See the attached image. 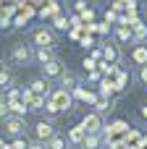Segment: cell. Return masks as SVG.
<instances>
[{
	"label": "cell",
	"mask_w": 147,
	"mask_h": 149,
	"mask_svg": "<svg viewBox=\"0 0 147 149\" xmlns=\"http://www.w3.org/2000/svg\"><path fill=\"white\" fill-rule=\"evenodd\" d=\"M29 149H47V147H45V141H37L34 139V141H29Z\"/></svg>",
	"instance_id": "e575fe53"
},
{
	"label": "cell",
	"mask_w": 147,
	"mask_h": 149,
	"mask_svg": "<svg viewBox=\"0 0 147 149\" xmlns=\"http://www.w3.org/2000/svg\"><path fill=\"white\" fill-rule=\"evenodd\" d=\"M82 65H84V71H87V73H89V71H97V63H95L92 58H84V60H82Z\"/></svg>",
	"instance_id": "1f68e13d"
},
{
	"label": "cell",
	"mask_w": 147,
	"mask_h": 149,
	"mask_svg": "<svg viewBox=\"0 0 147 149\" xmlns=\"http://www.w3.org/2000/svg\"><path fill=\"white\" fill-rule=\"evenodd\" d=\"M79 45H82L84 50H92V47H95V37H87V34H84V37L79 39Z\"/></svg>",
	"instance_id": "f546056e"
},
{
	"label": "cell",
	"mask_w": 147,
	"mask_h": 149,
	"mask_svg": "<svg viewBox=\"0 0 147 149\" xmlns=\"http://www.w3.org/2000/svg\"><path fill=\"white\" fill-rule=\"evenodd\" d=\"M132 63L134 65H147V45H137L134 50H132Z\"/></svg>",
	"instance_id": "9a60e30c"
},
{
	"label": "cell",
	"mask_w": 147,
	"mask_h": 149,
	"mask_svg": "<svg viewBox=\"0 0 147 149\" xmlns=\"http://www.w3.org/2000/svg\"><path fill=\"white\" fill-rule=\"evenodd\" d=\"M29 45L32 47H55L58 45V31L47 24H39L29 31Z\"/></svg>",
	"instance_id": "6da1fadb"
},
{
	"label": "cell",
	"mask_w": 147,
	"mask_h": 149,
	"mask_svg": "<svg viewBox=\"0 0 147 149\" xmlns=\"http://www.w3.org/2000/svg\"><path fill=\"white\" fill-rule=\"evenodd\" d=\"M3 97H5V102H18L21 100V89L18 86H11V89L3 92Z\"/></svg>",
	"instance_id": "d4e9b609"
},
{
	"label": "cell",
	"mask_w": 147,
	"mask_h": 149,
	"mask_svg": "<svg viewBox=\"0 0 147 149\" xmlns=\"http://www.w3.org/2000/svg\"><path fill=\"white\" fill-rule=\"evenodd\" d=\"M132 34H134V45H147V24L145 21H137L132 26Z\"/></svg>",
	"instance_id": "5bb4252c"
},
{
	"label": "cell",
	"mask_w": 147,
	"mask_h": 149,
	"mask_svg": "<svg viewBox=\"0 0 147 149\" xmlns=\"http://www.w3.org/2000/svg\"><path fill=\"white\" fill-rule=\"evenodd\" d=\"M47 100H50V97L34 94V97L29 100V110H32V113H45V107H47Z\"/></svg>",
	"instance_id": "d6986e66"
},
{
	"label": "cell",
	"mask_w": 147,
	"mask_h": 149,
	"mask_svg": "<svg viewBox=\"0 0 147 149\" xmlns=\"http://www.w3.org/2000/svg\"><path fill=\"white\" fill-rule=\"evenodd\" d=\"M11 149H29V141L24 136H16V139H11Z\"/></svg>",
	"instance_id": "4316f807"
},
{
	"label": "cell",
	"mask_w": 147,
	"mask_h": 149,
	"mask_svg": "<svg viewBox=\"0 0 147 149\" xmlns=\"http://www.w3.org/2000/svg\"><path fill=\"white\" fill-rule=\"evenodd\" d=\"M26 3H29V5H42L45 0H26Z\"/></svg>",
	"instance_id": "f35d334b"
},
{
	"label": "cell",
	"mask_w": 147,
	"mask_h": 149,
	"mask_svg": "<svg viewBox=\"0 0 147 149\" xmlns=\"http://www.w3.org/2000/svg\"><path fill=\"white\" fill-rule=\"evenodd\" d=\"M50 102H53L60 113H71V110H74V94L66 92V89H60V86L50 94Z\"/></svg>",
	"instance_id": "277c9868"
},
{
	"label": "cell",
	"mask_w": 147,
	"mask_h": 149,
	"mask_svg": "<svg viewBox=\"0 0 147 149\" xmlns=\"http://www.w3.org/2000/svg\"><path fill=\"white\" fill-rule=\"evenodd\" d=\"M103 79H105V76H103L100 71H89V73H87V81H89V84H100Z\"/></svg>",
	"instance_id": "f1b7e54d"
},
{
	"label": "cell",
	"mask_w": 147,
	"mask_h": 149,
	"mask_svg": "<svg viewBox=\"0 0 147 149\" xmlns=\"http://www.w3.org/2000/svg\"><path fill=\"white\" fill-rule=\"evenodd\" d=\"M103 55H105V60L110 65H118L121 63V47L116 42H103Z\"/></svg>",
	"instance_id": "9c48e42d"
},
{
	"label": "cell",
	"mask_w": 147,
	"mask_h": 149,
	"mask_svg": "<svg viewBox=\"0 0 147 149\" xmlns=\"http://www.w3.org/2000/svg\"><path fill=\"white\" fill-rule=\"evenodd\" d=\"M11 86H13V76H11V68H5V71H0V92L11 89Z\"/></svg>",
	"instance_id": "cb8c5ba5"
},
{
	"label": "cell",
	"mask_w": 147,
	"mask_h": 149,
	"mask_svg": "<svg viewBox=\"0 0 147 149\" xmlns=\"http://www.w3.org/2000/svg\"><path fill=\"white\" fill-rule=\"evenodd\" d=\"M26 86H29L34 94H42V97H50V94L55 92V89H53V81H50V79H45L42 73H39V76H34Z\"/></svg>",
	"instance_id": "52a82bcc"
},
{
	"label": "cell",
	"mask_w": 147,
	"mask_h": 149,
	"mask_svg": "<svg viewBox=\"0 0 147 149\" xmlns=\"http://www.w3.org/2000/svg\"><path fill=\"white\" fill-rule=\"evenodd\" d=\"M139 79H142V84H147V65L139 68Z\"/></svg>",
	"instance_id": "8d00e7d4"
},
{
	"label": "cell",
	"mask_w": 147,
	"mask_h": 149,
	"mask_svg": "<svg viewBox=\"0 0 147 149\" xmlns=\"http://www.w3.org/2000/svg\"><path fill=\"white\" fill-rule=\"evenodd\" d=\"M11 105V115H16V118H26L32 110H29V105L24 102V100H18V102H8Z\"/></svg>",
	"instance_id": "ffe728a7"
},
{
	"label": "cell",
	"mask_w": 147,
	"mask_h": 149,
	"mask_svg": "<svg viewBox=\"0 0 147 149\" xmlns=\"http://www.w3.org/2000/svg\"><path fill=\"white\" fill-rule=\"evenodd\" d=\"M45 147H47V149H71V141H68L63 134H55V136H53Z\"/></svg>",
	"instance_id": "44dd1931"
},
{
	"label": "cell",
	"mask_w": 147,
	"mask_h": 149,
	"mask_svg": "<svg viewBox=\"0 0 147 149\" xmlns=\"http://www.w3.org/2000/svg\"><path fill=\"white\" fill-rule=\"evenodd\" d=\"M53 58H58L55 55V47H34V63L42 68L45 63H50Z\"/></svg>",
	"instance_id": "30bf717a"
},
{
	"label": "cell",
	"mask_w": 147,
	"mask_h": 149,
	"mask_svg": "<svg viewBox=\"0 0 147 149\" xmlns=\"http://www.w3.org/2000/svg\"><path fill=\"white\" fill-rule=\"evenodd\" d=\"M0 149H11V141H5L3 136H0Z\"/></svg>",
	"instance_id": "74e56055"
},
{
	"label": "cell",
	"mask_w": 147,
	"mask_h": 149,
	"mask_svg": "<svg viewBox=\"0 0 147 149\" xmlns=\"http://www.w3.org/2000/svg\"><path fill=\"white\" fill-rule=\"evenodd\" d=\"M142 118L147 120V105H142Z\"/></svg>",
	"instance_id": "ab89813d"
},
{
	"label": "cell",
	"mask_w": 147,
	"mask_h": 149,
	"mask_svg": "<svg viewBox=\"0 0 147 149\" xmlns=\"http://www.w3.org/2000/svg\"><path fill=\"white\" fill-rule=\"evenodd\" d=\"M58 84H60V89H66V92H74L76 86H82V81H79V76H76V73H71L68 68L63 71V76L58 79Z\"/></svg>",
	"instance_id": "8fae6325"
},
{
	"label": "cell",
	"mask_w": 147,
	"mask_h": 149,
	"mask_svg": "<svg viewBox=\"0 0 147 149\" xmlns=\"http://www.w3.org/2000/svg\"><path fill=\"white\" fill-rule=\"evenodd\" d=\"M32 134H34V139H37V141H45V144H47V141H50L58 131H55V123H53V120L39 118V120L32 126Z\"/></svg>",
	"instance_id": "3957f363"
},
{
	"label": "cell",
	"mask_w": 147,
	"mask_h": 149,
	"mask_svg": "<svg viewBox=\"0 0 147 149\" xmlns=\"http://www.w3.org/2000/svg\"><path fill=\"white\" fill-rule=\"evenodd\" d=\"M92 107H95V113L105 115V113H110V110H113V97H110V100H108V97H97V102H95Z\"/></svg>",
	"instance_id": "7402d4cb"
},
{
	"label": "cell",
	"mask_w": 147,
	"mask_h": 149,
	"mask_svg": "<svg viewBox=\"0 0 147 149\" xmlns=\"http://www.w3.org/2000/svg\"><path fill=\"white\" fill-rule=\"evenodd\" d=\"M5 118H11V105L5 102V97H0V123H3Z\"/></svg>",
	"instance_id": "484cf974"
},
{
	"label": "cell",
	"mask_w": 147,
	"mask_h": 149,
	"mask_svg": "<svg viewBox=\"0 0 147 149\" xmlns=\"http://www.w3.org/2000/svg\"><path fill=\"white\" fill-rule=\"evenodd\" d=\"M3 131H5L11 139L24 136V131H26V118H16V115L5 118V120H3Z\"/></svg>",
	"instance_id": "8992f818"
},
{
	"label": "cell",
	"mask_w": 147,
	"mask_h": 149,
	"mask_svg": "<svg viewBox=\"0 0 147 149\" xmlns=\"http://www.w3.org/2000/svg\"><path fill=\"white\" fill-rule=\"evenodd\" d=\"M74 8H76L79 13H84V10H87V3H84V0H76V5H74Z\"/></svg>",
	"instance_id": "d590c367"
},
{
	"label": "cell",
	"mask_w": 147,
	"mask_h": 149,
	"mask_svg": "<svg viewBox=\"0 0 147 149\" xmlns=\"http://www.w3.org/2000/svg\"><path fill=\"white\" fill-rule=\"evenodd\" d=\"M50 26H53L55 31H71V18H68V16H63V13H58V16H53Z\"/></svg>",
	"instance_id": "2e32d148"
},
{
	"label": "cell",
	"mask_w": 147,
	"mask_h": 149,
	"mask_svg": "<svg viewBox=\"0 0 147 149\" xmlns=\"http://www.w3.org/2000/svg\"><path fill=\"white\" fill-rule=\"evenodd\" d=\"M124 5V10H137V0H116Z\"/></svg>",
	"instance_id": "d6a6232c"
},
{
	"label": "cell",
	"mask_w": 147,
	"mask_h": 149,
	"mask_svg": "<svg viewBox=\"0 0 147 149\" xmlns=\"http://www.w3.org/2000/svg\"><path fill=\"white\" fill-rule=\"evenodd\" d=\"M58 13H60V5H58V0H50L45 8H39V18H42V21H47L50 16H58Z\"/></svg>",
	"instance_id": "ac0fdd59"
},
{
	"label": "cell",
	"mask_w": 147,
	"mask_h": 149,
	"mask_svg": "<svg viewBox=\"0 0 147 149\" xmlns=\"http://www.w3.org/2000/svg\"><path fill=\"white\" fill-rule=\"evenodd\" d=\"M66 139L71 141V147H82V144H84V139H87V131H84L82 126H71V128H68V134H66Z\"/></svg>",
	"instance_id": "4fadbf2b"
},
{
	"label": "cell",
	"mask_w": 147,
	"mask_h": 149,
	"mask_svg": "<svg viewBox=\"0 0 147 149\" xmlns=\"http://www.w3.org/2000/svg\"><path fill=\"white\" fill-rule=\"evenodd\" d=\"M87 134H105V120H103V115L100 113H87L84 118H82V123H79Z\"/></svg>",
	"instance_id": "5b68a950"
},
{
	"label": "cell",
	"mask_w": 147,
	"mask_h": 149,
	"mask_svg": "<svg viewBox=\"0 0 147 149\" xmlns=\"http://www.w3.org/2000/svg\"><path fill=\"white\" fill-rule=\"evenodd\" d=\"M0 97H3V92H0Z\"/></svg>",
	"instance_id": "b9f144b4"
},
{
	"label": "cell",
	"mask_w": 147,
	"mask_h": 149,
	"mask_svg": "<svg viewBox=\"0 0 147 149\" xmlns=\"http://www.w3.org/2000/svg\"><path fill=\"white\" fill-rule=\"evenodd\" d=\"M110 29H113V26H110V24H105V21H103V24H97V34H108Z\"/></svg>",
	"instance_id": "836d02e7"
},
{
	"label": "cell",
	"mask_w": 147,
	"mask_h": 149,
	"mask_svg": "<svg viewBox=\"0 0 147 149\" xmlns=\"http://www.w3.org/2000/svg\"><path fill=\"white\" fill-rule=\"evenodd\" d=\"M113 37L118 45H134V34H132V26H113Z\"/></svg>",
	"instance_id": "7c38bea8"
},
{
	"label": "cell",
	"mask_w": 147,
	"mask_h": 149,
	"mask_svg": "<svg viewBox=\"0 0 147 149\" xmlns=\"http://www.w3.org/2000/svg\"><path fill=\"white\" fill-rule=\"evenodd\" d=\"M79 16H82V21H84V24H92V21H95V10H92V8H87V10H84V13H79Z\"/></svg>",
	"instance_id": "4dcf8cb0"
},
{
	"label": "cell",
	"mask_w": 147,
	"mask_h": 149,
	"mask_svg": "<svg viewBox=\"0 0 147 149\" xmlns=\"http://www.w3.org/2000/svg\"><path fill=\"white\" fill-rule=\"evenodd\" d=\"M11 63L13 65H29V63H34V47L24 45V42L13 45L11 47Z\"/></svg>",
	"instance_id": "7a4b0ae2"
},
{
	"label": "cell",
	"mask_w": 147,
	"mask_h": 149,
	"mask_svg": "<svg viewBox=\"0 0 147 149\" xmlns=\"http://www.w3.org/2000/svg\"><path fill=\"white\" fill-rule=\"evenodd\" d=\"M116 92H118V89H116V81H108V76H105V79L100 81V86H97V97H108V100H110Z\"/></svg>",
	"instance_id": "e0dca14e"
},
{
	"label": "cell",
	"mask_w": 147,
	"mask_h": 149,
	"mask_svg": "<svg viewBox=\"0 0 147 149\" xmlns=\"http://www.w3.org/2000/svg\"><path fill=\"white\" fill-rule=\"evenodd\" d=\"M0 71H5V65H3V60H0Z\"/></svg>",
	"instance_id": "60d3db41"
},
{
	"label": "cell",
	"mask_w": 147,
	"mask_h": 149,
	"mask_svg": "<svg viewBox=\"0 0 147 149\" xmlns=\"http://www.w3.org/2000/svg\"><path fill=\"white\" fill-rule=\"evenodd\" d=\"M29 16H32V8H26V13H16L13 16V29H24L26 21H29Z\"/></svg>",
	"instance_id": "603a6c76"
},
{
	"label": "cell",
	"mask_w": 147,
	"mask_h": 149,
	"mask_svg": "<svg viewBox=\"0 0 147 149\" xmlns=\"http://www.w3.org/2000/svg\"><path fill=\"white\" fill-rule=\"evenodd\" d=\"M118 16H121V13H118V10H113V8H110V10H105V24L116 26V24H118Z\"/></svg>",
	"instance_id": "83f0119b"
},
{
	"label": "cell",
	"mask_w": 147,
	"mask_h": 149,
	"mask_svg": "<svg viewBox=\"0 0 147 149\" xmlns=\"http://www.w3.org/2000/svg\"><path fill=\"white\" fill-rule=\"evenodd\" d=\"M63 71H66V65H63V60H60V58H53L50 63H45V65H42V76H45V79H50V81H58V79L63 76Z\"/></svg>",
	"instance_id": "ba28073f"
}]
</instances>
